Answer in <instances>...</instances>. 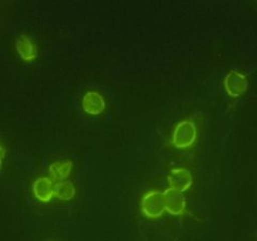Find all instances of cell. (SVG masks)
I'll return each instance as SVG.
<instances>
[{"label":"cell","mask_w":257,"mask_h":241,"mask_svg":"<svg viewBox=\"0 0 257 241\" xmlns=\"http://www.w3.org/2000/svg\"><path fill=\"white\" fill-rule=\"evenodd\" d=\"M197 140V127L191 119H182L176 125L172 135V144L176 149L190 148Z\"/></svg>","instance_id":"cell-1"},{"label":"cell","mask_w":257,"mask_h":241,"mask_svg":"<svg viewBox=\"0 0 257 241\" xmlns=\"http://www.w3.org/2000/svg\"><path fill=\"white\" fill-rule=\"evenodd\" d=\"M141 211L146 218L151 220L161 218L166 211L163 192L158 190L147 192L142 197Z\"/></svg>","instance_id":"cell-2"},{"label":"cell","mask_w":257,"mask_h":241,"mask_svg":"<svg viewBox=\"0 0 257 241\" xmlns=\"http://www.w3.org/2000/svg\"><path fill=\"white\" fill-rule=\"evenodd\" d=\"M224 89L230 98H239L247 89V79L237 70H230L224 77Z\"/></svg>","instance_id":"cell-3"},{"label":"cell","mask_w":257,"mask_h":241,"mask_svg":"<svg viewBox=\"0 0 257 241\" xmlns=\"http://www.w3.org/2000/svg\"><path fill=\"white\" fill-rule=\"evenodd\" d=\"M163 194L165 202V210L168 213L176 216L184 214L187 208V202L182 194V192L173 188H168L163 192Z\"/></svg>","instance_id":"cell-4"},{"label":"cell","mask_w":257,"mask_h":241,"mask_svg":"<svg viewBox=\"0 0 257 241\" xmlns=\"http://www.w3.org/2000/svg\"><path fill=\"white\" fill-rule=\"evenodd\" d=\"M167 183L170 188L180 192L188 191L193 184V176L187 168H173L167 175Z\"/></svg>","instance_id":"cell-5"},{"label":"cell","mask_w":257,"mask_h":241,"mask_svg":"<svg viewBox=\"0 0 257 241\" xmlns=\"http://www.w3.org/2000/svg\"><path fill=\"white\" fill-rule=\"evenodd\" d=\"M83 110L88 115L98 116L106 108V101L104 96L98 91H88L82 100Z\"/></svg>","instance_id":"cell-6"},{"label":"cell","mask_w":257,"mask_h":241,"mask_svg":"<svg viewBox=\"0 0 257 241\" xmlns=\"http://www.w3.org/2000/svg\"><path fill=\"white\" fill-rule=\"evenodd\" d=\"M32 194L41 203H48L55 196V184L53 179L39 177L32 183Z\"/></svg>","instance_id":"cell-7"},{"label":"cell","mask_w":257,"mask_h":241,"mask_svg":"<svg viewBox=\"0 0 257 241\" xmlns=\"http://www.w3.org/2000/svg\"><path fill=\"white\" fill-rule=\"evenodd\" d=\"M15 50L20 57L26 62L35 61L38 57V48L36 43L25 35H22L16 39Z\"/></svg>","instance_id":"cell-8"},{"label":"cell","mask_w":257,"mask_h":241,"mask_svg":"<svg viewBox=\"0 0 257 241\" xmlns=\"http://www.w3.org/2000/svg\"><path fill=\"white\" fill-rule=\"evenodd\" d=\"M72 168H73V163L71 161H56L48 167V174H50L53 180L62 181L66 180L71 175Z\"/></svg>","instance_id":"cell-9"},{"label":"cell","mask_w":257,"mask_h":241,"mask_svg":"<svg viewBox=\"0 0 257 241\" xmlns=\"http://www.w3.org/2000/svg\"><path fill=\"white\" fill-rule=\"evenodd\" d=\"M76 195V189L72 181L62 180L55 184V197L63 202L72 200Z\"/></svg>","instance_id":"cell-10"},{"label":"cell","mask_w":257,"mask_h":241,"mask_svg":"<svg viewBox=\"0 0 257 241\" xmlns=\"http://www.w3.org/2000/svg\"><path fill=\"white\" fill-rule=\"evenodd\" d=\"M2 164L4 165V161H5V157H6V150H5V146L4 145H2Z\"/></svg>","instance_id":"cell-11"}]
</instances>
